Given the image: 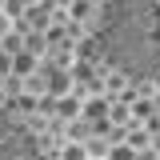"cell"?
<instances>
[{"label": "cell", "mask_w": 160, "mask_h": 160, "mask_svg": "<svg viewBox=\"0 0 160 160\" xmlns=\"http://www.w3.org/2000/svg\"><path fill=\"white\" fill-rule=\"evenodd\" d=\"M132 148H148V132H144V128L132 132Z\"/></svg>", "instance_id": "obj_2"}, {"label": "cell", "mask_w": 160, "mask_h": 160, "mask_svg": "<svg viewBox=\"0 0 160 160\" xmlns=\"http://www.w3.org/2000/svg\"><path fill=\"white\" fill-rule=\"evenodd\" d=\"M132 112H136V120H152V116H156V100L144 92V100H136V108H132Z\"/></svg>", "instance_id": "obj_1"}, {"label": "cell", "mask_w": 160, "mask_h": 160, "mask_svg": "<svg viewBox=\"0 0 160 160\" xmlns=\"http://www.w3.org/2000/svg\"><path fill=\"white\" fill-rule=\"evenodd\" d=\"M140 160H156V152H144V148H140Z\"/></svg>", "instance_id": "obj_4"}, {"label": "cell", "mask_w": 160, "mask_h": 160, "mask_svg": "<svg viewBox=\"0 0 160 160\" xmlns=\"http://www.w3.org/2000/svg\"><path fill=\"white\" fill-rule=\"evenodd\" d=\"M8 28H12V20H8V16H0V36H8Z\"/></svg>", "instance_id": "obj_3"}]
</instances>
